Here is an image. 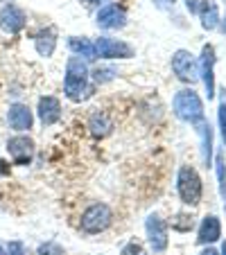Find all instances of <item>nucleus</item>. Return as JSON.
I'll use <instances>...</instances> for the list:
<instances>
[{
  "mask_svg": "<svg viewBox=\"0 0 226 255\" xmlns=\"http://www.w3.org/2000/svg\"><path fill=\"white\" fill-rule=\"evenodd\" d=\"M174 116L183 122H190V125H197L199 120H204V102L193 88H186V91H179L174 95L172 102Z\"/></svg>",
  "mask_w": 226,
  "mask_h": 255,
  "instance_id": "obj_1",
  "label": "nucleus"
},
{
  "mask_svg": "<svg viewBox=\"0 0 226 255\" xmlns=\"http://www.w3.org/2000/svg\"><path fill=\"white\" fill-rule=\"evenodd\" d=\"M177 190L179 197L188 206H197L202 201V178H199L197 169L193 165H183L177 174Z\"/></svg>",
  "mask_w": 226,
  "mask_h": 255,
  "instance_id": "obj_2",
  "label": "nucleus"
},
{
  "mask_svg": "<svg viewBox=\"0 0 226 255\" xmlns=\"http://www.w3.org/2000/svg\"><path fill=\"white\" fill-rule=\"evenodd\" d=\"M113 222V212L106 203H93L86 210L82 212V219H79V226H82L84 233L88 235H97V233L106 231Z\"/></svg>",
  "mask_w": 226,
  "mask_h": 255,
  "instance_id": "obj_3",
  "label": "nucleus"
},
{
  "mask_svg": "<svg viewBox=\"0 0 226 255\" xmlns=\"http://www.w3.org/2000/svg\"><path fill=\"white\" fill-rule=\"evenodd\" d=\"M172 70H174V75L186 84H195L199 79V66L188 50H177V52L172 54Z\"/></svg>",
  "mask_w": 226,
  "mask_h": 255,
  "instance_id": "obj_4",
  "label": "nucleus"
},
{
  "mask_svg": "<svg viewBox=\"0 0 226 255\" xmlns=\"http://www.w3.org/2000/svg\"><path fill=\"white\" fill-rule=\"evenodd\" d=\"M95 52L100 59H131L134 57V48L125 41L118 39H106V36H100L95 41Z\"/></svg>",
  "mask_w": 226,
  "mask_h": 255,
  "instance_id": "obj_5",
  "label": "nucleus"
},
{
  "mask_svg": "<svg viewBox=\"0 0 226 255\" xmlns=\"http://www.w3.org/2000/svg\"><path fill=\"white\" fill-rule=\"evenodd\" d=\"M215 48L213 45H204L202 50V59H199V75H202V82L206 86V95L208 100L215 97Z\"/></svg>",
  "mask_w": 226,
  "mask_h": 255,
  "instance_id": "obj_6",
  "label": "nucleus"
},
{
  "mask_svg": "<svg viewBox=\"0 0 226 255\" xmlns=\"http://www.w3.org/2000/svg\"><path fill=\"white\" fill-rule=\"evenodd\" d=\"M145 231H147V240L156 253H163L168 249V224L161 219L159 215H149L145 222Z\"/></svg>",
  "mask_w": 226,
  "mask_h": 255,
  "instance_id": "obj_7",
  "label": "nucleus"
},
{
  "mask_svg": "<svg viewBox=\"0 0 226 255\" xmlns=\"http://www.w3.org/2000/svg\"><path fill=\"white\" fill-rule=\"evenodd\" d=\"M97 27L102 29H122L127 25V11L125 7L120 5H104L100 11H97V18H95Z\"/></svg>",
  "mask_w": 226,
  "mask_h": 255,
  "instance_id": "obj_8",
  "label": "nucleus"
},
{
  "mask_svg": "<svg viewBox=\"0 0 226 255\" xmlns=\"http://www.w3.org/2000/svg\"><path fill=\"white\" fill-rule=\"evenodd\" d=\"M7 151H9L14 165H27L34 156V140L27 135H14L7 140Z\"/></svg>",
  "mask_w": 226,
  "mask_h": 255,
  "instance_id": "obj_9",
  "label": "nucleus"
},
{
  "mask_svg": "<svg viewBox=\"0 0 226 255\" xmlns=\"http://www.w3.org/2000/svg\"><path fill=\"white\" fill-rule=\"evenodd\" d=\"M27 23V16L20 7L16 5H5L2 11H0V27L5 29L7 34H18L20 29Z\"/></svg>",
  "mask_w": 226,
  "mask_h": 255,
  "instance_id": "obj_10",
  "label": "nucleus"
},
{
  "mask_svg": "<svg viewBox=\"0 0 226 255\" xmlns=\"http://www.w3.org/2000/svg\"><path fill=\"white\" fill-rule=\"evenodd\" d=\"M63 88H66L68 100H72V102H84V100H88L93 93V86L88 84V79L77 77V75H66Z\"/></svg>",
  "mask_w": 226,
  "mask_h": 255,
  "instance_id": "obj_11",
  "label": "nucleus"
},
{
  "mask_svg": "<svg viewBox=\"0 0 226 255\" xmlns=\"http://www.w3.org/2000/svg\"><path fill=\"white\" fill-rule=\"evenodd\" d=\"M7 122L14 131H29L32 129V111H29V106L25 104H11L9 111H7Z\"/></svg>",
  "mask_w": 226,
  "mask_h": 255,
  "instance_id": "obj_12",
  "label": "nucleus"
},
{
  "mask_svg": "<svg viewBox=\"0 0 226 255\" xmlns=\"http://www.w3.org/2000/svg\"><path fill=\"white\" fill-rule=\"evenodd\" d=\"M61 118V102L52 95H45L39 100V120L45 127H52Z\"/></svg>",
  "mask_w": 226,
  "mask_h": 255,
  "instance_id": "obj_13",
  "label": "nucleus"
},
{
  "mask_svg": "<svg viewBox=\"0 0 226 255\" xmlns=\"http://www.w3.org/2000/svg\"><path fill=\"white\" fill-rule=\"evenodd\" d=\"M222 237V224L215 215L204 217L202 226H199V244H213Z\"/></svg>",
  "mask_w": 226,
  "mask_h": 255,
  "instance_id": "obj_14",
  "label": "nucleus"
},
{
  "mask_svg": "<svg viewBox=\"0 0 226 255\" xmlns=\"http://www.w3.org/2000/svg\"><path fill=\"white\" fill-rule=\"evenodd\" d=\"M34 45H36V52L41 57H52L54 48H57V32L52 27L41 29L36 36H34Z\"/></svg>",
  "mask_w": 226,
  "mask_h": 255,
  "instance_id": "obj_15",
  "label": "nucleus"
},
{
  "mask_svg": "<svg viewBox=\"0 0 226 255\" xmlns=\"http://www.w3.org/2000/svg\"><path fill=\"white\" fill-rule=\"evenodd\" d=\"M197 133L202 135V158H204V165L211 167V160H213V129L206 120H199L197 122Z\"/></svg>",
  "mask_w": 226,
  "mask_h": 255,
  "instance_id": "obj_16",
  "label": "nucleus"
},
{
  "mask_svg": "<svg viewBox=\"0 0 226 255\" xmlns=\"http://www.w3.org/2000/svg\"><path fill=\"white\" fill-rule=\"evenodd\" d=\"M68 48L72 50V52L77 54L79 59H88V61H93V59H97V52H95V43H91L88 39H79V36H70L68 39Z\"/></svg>",
  "mask_w": 226,
  "mask_h": 255,
  "instance_id": "obj_17",
  "label": "nucleus"
},
{
  "mask_svg": "<svg viewBox=\"0 0 226 255\" xmlns=\"http://www.w3.org/2000/svg\"><path fill=\"white\" fill-rule=\"evenodd\" d=\"M199 16H202V27L204 29H215L220 25V9L215 2H202V7H197Z\"/></svg>",
  "mask_w": 226,
  "mask_h": 255,
  "instance_id": "obj_18",
  "label": "nucleus"
},
{
  "mask_svg": "<svg viewBox=\"0 0 226 255\" xmlns=\"http://www.w3.org/2000/svg\"><path fill=\"white\" fill-rule=\"evenodd\" d=\"M88 129H91V133L95 138H106L111 133V129H113V122L104 113H93L91 120H88Z\"/></svg>",
  "mask_w": 226,
  "mask_h": 255,
  "instance_id": "obj_19",
  "label": "nucleus"
},
{
  "mask_svg": "<svg viewBox=\"0 0 226 255\" xmlns=\"http://www.w3.org/2000/svg\"><path fill=\"white\" fill-rule=\"evenodd\" d=\"M217 118H220V131H222V140H224V144H226V91H222V100H220V113H217Z\"/></svg>",
  "mask_w": 226,
  "mask_h": 255,
  "instance_id": "obj_20",
  "label": "nucleus"
},
{
  "mask_svg": "<svg viewBox=\"0 0 226 255\" xmlns=\"http://www.w3.org/2000/svg\"><path fill=\"white\" fill-rule=\"evenodd\" d=\"M172 228L179 231V233H188L190 228H193V219H190L188 215H177L172 219Z\"/></svg>",
  "mask_w": 226,
  "mask_h": 255,
  "instance_id": "obj_21",
  "label": "nucleus"
},
{
  "mask_svg": "<svg viewBox=\"0 0 226 255\" xmlns=\"http://www.w3.org/2000/svg\"><path fill=\"white\" fill-rule=\"evenodd\" d=\"M217 178H220V194L226 199V163L222 156H217Z\"/></svg>",
  "mask_w": 226,
  "mask_h": 255,
  "instance_id": "obj_22",
  "label": "nucleus"
},
{
  "mask_svg": "<svg viewBox=\"0 0 226 255\" xmlns=\"http://www.w3.org/2000/svg\"><path fill=\"white\" fill-rule=\"evenodd\" d=\"M116 72L111 70V68H97L95 72H93V77H95V82H100V84H104V82H109L111 77H113Z\"/></svg>",
  "mask_w": 226,
  "mask_h": 255,
  "instance_id": "obj_23",
  "label": "nucleus"
},
{
  "mask_svg": "<svg viewBox=\"0 0 226 255\" xmlns=\"http://www.w3.org/2000/svg\"><path fill=\"white\" fill-rule=\"evenodd\" d=\"M120 255H147V253H145V249L140 244H136V242H129V244H127L125 249L120 251Z\"/></svg>",
  "mask_w": 226,
  "mask_h": 255,
  "instance_id": "obj_24",
  "label": "nucleus"
},
{
  "mask_svg": "<svg viewBox=\"0 0 226 255\" xmlns=\"http://www.w3.org/2000/svg\"><path fill=\"white\" fill-rule=\"evenodd\" d=\"M7 255H25V246L20 244V242H9L5 249Z\"/></svg>",
  "mask_w": 226,
  "mask_h": 255,
  "instance_id": "obj_25",
  "label": "nucleus"
},
{
  "mask_svg": "<svg viewBox=\"0 0 226 255\" xmlns=\"http://www.w3.org/2000/svg\"><path fill=\"white\" fill-rule=\"evenodd\" d=\"M39 255H63V251L57 244H43L39 249Z\"/></svg>",
  "mask_w": 226,
  "mask_h": 255,
  "instance_id": "obj_26",
  "label": "nucleus"
},
{
  "mask_svg": "<svg viewBox=\"0 0 226 255\" xmlns=\"http://www.w3.org/2000/svg\"><path fill=\"white\" fill-rule=\"evenodd\" d=\"M159 7H170V5H174V0H154Z\"/></svg>",
  "mask_w": 226,
  "mask_h": 255,
  "instance_id": "obj_27",
  "label": "nucleus"
},
{
  "mask_svg": "<svg viewBox=\"0 0 226 255\" xmlns=\"http://www.w3.org/2000/svg\"><path fill=\"white\" fill-rule=\"evenodd\" d=\"M88 5H100V2H106V0H86Z\"/></svg>",
  "mask_w": 226,
  "mask_h": 255,
  "instance_id": "obj_28",
  "label": "nucleus"
},
{
  "mask_svg": "<svg viewBox=\"0 0 226 255\" xmlns=\"http://www.w3.org/2000/svg\"><path fill=\"white\" fill-rule=\"evenodd\" d=\"M202 255H217V253H215V251H213V249H206Z\"/></svg>",
  "mask_w": 226,
  "mask_h": 255,
  "instance_id": "obj_29",
  "label": "nucleus"
},
{
  "mask_svg": "<svg viewBox=\"0 0 226 255\" xmlns=\"http://www.w3.org/2000/svg\"><path fill=\"white\" fill-rule=\"evenodd\" d=\"M222 32L226 34V20H224V23H222Z\"/></svg>",
  "mask_w": 226,
  "mask_h": 255,
  "instance_id": "obj_30",
  "label": "nucleus"
},
{
  "mask_svg": "<svg viewBox=\"0 0 226 255\" xmlns=\"http://www.w3.org/2000/svg\"><path fill=\"white\" fill-rule=\"evenodd\" d=\"M222 255H226V242H224V246H222Z\"/></svg>",
  "mask_w": 226,
  "mask_h": 255,
  "instance_id": "obj_31",
  "label": "nucleus"
},
{
  "mask_svg": "<svg viewBox=\"0 0 226 255\" xmlns=\"http://www.w3.org/2000/svg\"><path fill=\"white\" fill-rule=\"evenodd\" d=\"M0 255H7V253H5V249H2V246H0Z\"/></svg>",
  "mask_w": 226,
  "mask_h": 255,
  "instance_id": "obj_32",
  "label": "nucleus"
}]
</instances>
